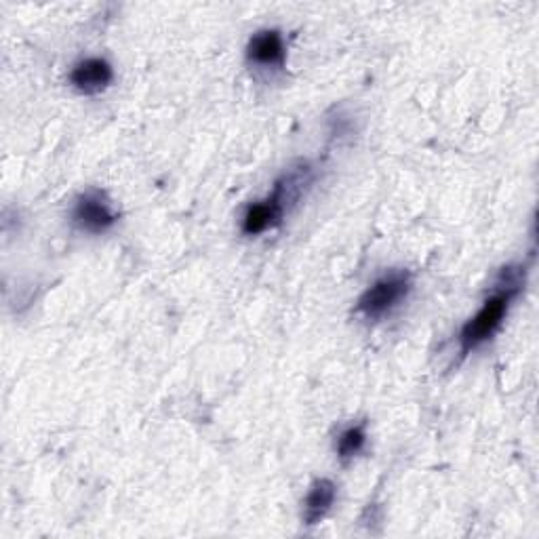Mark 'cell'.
I'll return each instance as SVG.
<instances>
[{"label": "cell", "instance_id": "obj_6", "mask_svg": "<svg viewBox=\"0 0 539 539\" xmlns=\"http://www.w3.org/2000/svg\"><path fill=\"white\" fill-rule=\"evenodd\" d=\"M335 495H337V489L329 478H318V481L310 487L306 502H304V518L308 525H316L323 521L335 502Z\"/></svg>", "mask_w": 539, "mask_h": 539}, {"label": "cell", "instance_id": "obj_7", "mask_svg": "<svg viewBox=\"0 0 539 539\" xmlns=\"http://www.w3.org/2000/svg\"><path fill=\"white\" fill-rule=\"evenodd\" d=\"M367 443V432H365V424L358 426H350L348 430L342 432L337 441V455L348 462V459H354L358 453L365 449Z\"/></svg>", "mask_w": 539, "mask_h": 539}, {"label": "cell", "instance_id": "obj_5", "mask_svg": "<svg viewBox=\"0 0 539 539\" xmlns=\"http://www.w3.org/2000/svg\"><path fill=\"white\" fill-rule=\"evenodd\" d=\"M249 62L255 66L270 68H283L285 66V43L278 30H262L257 32L247 47Z\"/></svg>", "mask_w": 539, "mask_h": 539}, {"label": "cell", "instance_id": "obj_4", "mask_svg": "<svg viewBox=\"0 0 539 539\" xmlns=\"http://www.w3.org/2000/svg\"><path fill=\"white\" fill-rule=\"evenodd\" d=\"M112 78H114V72L106 59L89 57V59H85V62L74 66V70L70 74V83L76 91H81L83 95H97L110 87Z\"/></svg>", "mask_w": 539, "mask_h": 539}, {"label": "cell", "instance_id": "obj_3", "mask_svg": "<svg viewBox=\"0 0 539 539\" xmlns=\"http://www.w3.org/2000/svg\"><path fill=\"white\" fill-rule=\"evenodd\" d=\"M72 222L85 232L102 234L118 222V213L112 209V203L104 192L89 190L76 198L72 209Z\"/></svg>", "mask_w": 539, "mask_h": 539}, {"label": "cell", "instance_id": "obj_1", "mask_svg": "<svg viewBox=\"0 0 539 539\" xmlns=\"http://www.w3.org/2000/svg\"><path fill=\"white\" fill-rule=\"evenodd\" d=\"M521 272L514 268H504L502 281H499L495 293L483 304V308L478 310L470 321L464 325L462 333H459V346H462V356L470 354L478 346H483L485 342L497 333V329L502 327L504 318L510 310V304L514 302V297L521 291Z\"/></svg>", "mask_w": 539, "mask_h": 539}, {"label": "cell", "instance_id": "obj_2", "mask_svg": "<svg viewBox=\"0 0 539 539\" xmlns=\"http://www.w3.org/2000/svg\"><path fill=\"white\" fill-rule=\"evenodd\" d=\"M411 291V278L407 272H390L375 281L358 299L356 310L365 318H382L390 314L398 304L403 302L407 293Z\"/></svg>", "mask_w": 539, "mask_h": 539}]
</instances>
